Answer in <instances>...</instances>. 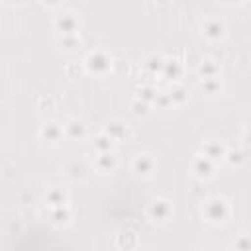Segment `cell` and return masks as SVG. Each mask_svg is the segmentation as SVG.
<instances>
[{"label":"cell","mask_w":251,"mask_h":251,"mask_svg":"<svg viewBox=\"0 0 251 251\" xmlns=\"http://www.w3.org/2000/svg\"><path fill=\"white\" fill-rule=\"evenodd\" d=\"M231 214V206L229 202L224 198V196H208L202 204V216L206 222L214 224V226H220V224H226L227 218Z\"/></svg>","instance_id":"6da1fadb"},{"label":"cell","mask_w":251,"mask_h":251,"mask_svg":"<svg viewBox=\"0 0 251 251\" xmlns=\"http://www.w3.org/2000/svg\"><path fill=\"white\" fill-rule=\"evenodd\" d=\"M80 27V20L78 14L73 10H61L53 16V29L57 31V35H75L78 33Z\"/></svg>","instance_id":"7a4b0ae2"},{"label":"cell","mask_w":251,"mask_h":251,"mask_svg":"<svg viewBox=\"0 0 251 251\" xmlns=\"http://www.w3.org/2000/svg\"><path fill=\"white\" fill-rule=\"evenodd\" d=\"M82 65H84V69H86L90 75L104 76V75L110 73V69H112V59H110V55H108L104 49H94V51H90V53L84 57Z\"/></svg>","instance_id":"3957f363"},{"label":"cell","mask_w":251,"mask_h":251,"mask_svg":"<svg viewBox=\"0 0 251 251\" xmlns=\"http://www.w3.org/2000/svg\"><path fill=\"white\" fill-rule=\"evenodd\" d=\"M173 216V206L165 198H155L147 206V218L153 224H167Z\"/></svg>","instance_id":"277c9868"},{"label":"cell","mask_w":251,"mask_h":251,"mask_svg":"<svg viewBox=\"0 0 251 251\" xmlns=\"http://www.w3.org/2000/svg\"><path fill=\"white\" fill-rule=\"evenodd\" d=\"M131 171L137 176H141V178L153 176L155 171H157V159H155V155H151V153H137V155H133V159H131Z\"/></svg>","instance_id":"5b68a950"},{"label":"cell","mask_w":251,"mask_h":251,"mask_svg":"<svg viewBox=\"0 0 251 251\" xmlns=\"http://www.w3.org/2000/svg\"><path fill=\"white\" fill-rule=\"evenodd\" d=\"M37 135H39V139H41L43 143H47V145H57V143L63 141V137H65V129H63V126H61L59 122L47 120V122L39 127Z\"/></svg>","instance_id":"8992f818"},{"label":"cell","mask_w":251,"mask_h":251,"mask_svg":"<svg viewBox=\"0 0 251 251\" xmlns=\"http://www.w3.org/2000/svg\"><path fill=\"white\" fill-rule=\"evenodd\" d=\"M202 35L210 41H220L226 35V24L220 16H208L202 20Z\"/></svg>","instance_id":"52a82bcc"},{"label":"cell","mask_w":251,"mask_h":251,"mask_svg":"<svg viewBox=\"0 0 251 251\" xmlns=\"http://www.w3.org/2000/svg\"><path fill=\"white\" fill-rule=\"evenodd\" d=\"M200 153L204 157H208L210 161L214 163H220V161H226V155H227V147L224 141L220 139H206L200 147Z\"/></svg>","instance_id":"ba28073f"},{"label":"cell","mask_w":251,"mask_h":251,"mask_svg":"<svg viewBox=\"0 0 251 251\" xmlns=\"http://www.w3.org/2000/svg\"><path fill=\"white\" fill-rule=\"evenodd\" d=\"M190 171L198 178H212L214 176V171H216V163L210 161L208 157H204L202 153H198L190 161Z\"/></svg>","instance_id":"9c48e42d"},{"label":"cell","mask_w":251,"mask_h":251,"mask_svg":"<svg viewBox=\"0 0 251 251\" xmlns=\"http://www.w3.org/2000/svg\"><path fill=\"white\" fill-rule=\"evenodd\" d=\"M43 202L45 206L49 208H61V206H69V192L59 186V184H53L45 190V196H43Z\"/></svg>","instance_id":"30bf717a"},{"label":"cell","mask_w":251,"mask_h":251,"mask_svg":"<svg viewBox=\"0 0 251 251\" xmlns=\"http://www.w3.org/2000/svg\"><path fill=\"white\" fill-rule=\"evenodd\" d=\"M92 167L100 173V175H110L116 171L118 167V157L114 151H106V153H96L94 161H92Z\"/></svg>","instance_id":"8fae6325"},{"label":"cell","mask_w":251,"mask_h":251,"mask_svg":"<svg viewBox=\"0 0 251 251\" xmlns=\"http://www.w3.org/2000/svg\"><path fill=\"white\" fill-rule=\"evenodd\" d=\"M63 173L69 180H84L88 176V165L82 159H69L63 165Z\"/></svg>","instance_id":"7c38bea8"},{"label":"cell","mask_w":251,"mask_h":251,"mask_svg":"<svg viewBox=\"0 0 251 251\" xmlns=\"http://www.w3.org/2000/svg\"><path fill=\"white\" fill-rule=\"evenodd\" d=\"M104 131L114 139V141H122L129 135V126L124 120H110L104 127Z\"/></svg>","instance_id":"4fadbf2b"},{"label":"cell","mask_w":251,"mask_h":251,"mask_svg":"<svg viewBox=\"0 0 251 251\" xmlns=\"http://www.w3.org/2000/svg\"><path fill=\"white\" fill-rule=\"evenodd\" d=\"M63 129H65V137H71V139H82L86 135V126L78 118H69L63 124Z\"/></svg>","instance_id":"5bb4252c"},{"label":"cell","mask_w":251,"mask_h":251,"mask_svg":"<svg viewBox=\"0 0 251 251\" xmlns=\"http://www.w3.org/2000/svg\"><path fill=\"white\" fill-rule=\"evenodd\" d=\"M200 80H206V78H218L220 76V67L214 59H202L198 63V69H196Z\"/></svg>","instance_id":"9a60e30c"},{"label":"cell","mask_w":251,"mask_h":251,"mask_svg":"<svg viewBox=\"0 0 251 251\" xmlns=\"http://www.w3.org/2000/svg\"><path fill=\"white\" fill-rule=\"evenodd\" d=\"M184 73V67L178 59H165V67H163V75L171 80H178Z\"/></svg>","instance_id":"2e32d148"},{"label":"cell","mask_w":251,"mask_h":251,"mask_svg":"<svg viewBox=\"0 0 251 251\" xmlns=\"http://www.w3.org/2000/svg\"><path fill=\"white\" fill-rule=\"evenodd\" d=\"M49 218L55 226H67L73 218L71 208L69 206H61V208H49Z\"/></svg>","instance_id":"e0dca14e"},{"label":"cell","mask_w":251,"mask_h":251,"mask_svg":"<svg viewBox=\"0 0 251 251\" xmlns=\"http://www.w3.org/2000/svg\"><path fill=\"white\" fill-rule=\"evenodd\" d=\"M114 139L106 133V131H100L98 135L92 137V147L98 151V153H106V151H114Z\"/></svg>","instance_id":"ac0fdd59"},{"label":"cell","mask_w":251,"mask_h":251,"mask_svg":"<svg viewBox=\"0 0 251 251\" xmlns=\"http://www.w3.org/2000/svg\"><path fill=\"white\" fill-rule=\"evenodd\" d=\"M167 92H169V96H171L173 106H182V104L188 100V92H186V88H184V86H180L178 82H175Z\"/></svg>","instance_id":"d6986e66"},{"label":"cell","mask_w":251,"mask_h":251,"mask_svg":"<svg viewBox=\"0 0 251 251\" xmlns=\"http://www.w3.org/2000/svg\"><path fill=\"white\" fill-rule=\"evenodd\" d=\"M143 67L151 73H163V67H165V57L159 55V53H151L145 57L143 61Z\"/></svg>","instance_id":"ffe728a7"},{"label":"cell","mask_w":251,"mask_h":251,"mask_svg":"<svg viewBox=\"0 0 251 251\" xmlns=\"http://www.w3.org/2000/svg\"><path fill=\"white\" fill-rule=\"evenodd\" d=\"M57 45H59V49L75 51L76 47H80V37H78V33H75V35H57Z\"/></svg>","instance_id":"44dd1931"},{"label":"cell","mask_w":251,"mask_h":251,"mask_svg":"<svg viewBox=\"0 0 251 251\" xmlns=\"http://www.w3.org/2000/svg\"><path fill=\"white\" fill-rule=\"evenodd\" d=\"M129 108H131V112H133L137 118H145V116L149 114V102H145V100H141V98H133L131 104H129Z\"/></svg>","instance_id":"7402d4cb"},{"label":"cell","mask_w":251,"mask_h":251,"mask_svg":"<svg viewBox=\"0 0 251 251\" xmlns=\"http://www.w3.org/2000/svg\"><path fill=\"white\" fill-rule=\"evenodd\" d=\"M200 88L204 94L208 96H214L220 92V78H206V80H200Z\"/></svg>","instance_id":"603a6c76"},{"label":"cell","mask_w":251,"mask_h":251,"mask_svg":"<svg viewBox=\"0 0 251 251\" xmlns=\"http://www.w3.org/2000/svg\"><path fill=\"white\" fill-rule=\"evenodd\" d=\"M157 94H159V90L153 86V84H145V86H141L139 88V92H137V98H141V100H145V102H155V98H157Z\"/></svg>","instance_id":"cb8c5ba5"},{"label":"cell","mask_w":251,"mask_h":251,"mask_svg":"<svg viewBox=\"0 0 251 251\" xmlns=\"http://www.w3.org/2000/svg\"><path fill=\"white\" fill-rule=\"evenodd\" d=\"M233 251H251V233H239L233 241Z\"/></svg>","instance_id":"d4e9b609"},{"label":"cell","mask_w":251,"mask_h":251,"mask_svg":"<svg viewBox=\"0 0 251 251\" xmlns=\"http://www.w3.org/2000/svg\"><path fill=\"white\" fill-rule=\"evenodd\" d=\"M226 163H227V165H231V167H239V165H243V163H245V157H243V153H241V151H229V149H227Z\"/></svg>","instance_id":"484cf974"},{"label":"cell","mask_w":251,"mask_h":251,"mask_svg":"<svg viewBox=\"0 0 251 251\" xmlns=\"http://www.w3.org/2000/svg\"><path fill=\"white\" fill-rule=\"evenodd\" d=\"M243 143H245L247 147H251V126H247L245 131H243Z\"/></svg>","instance_id":"4316f807"}]
</instances>
